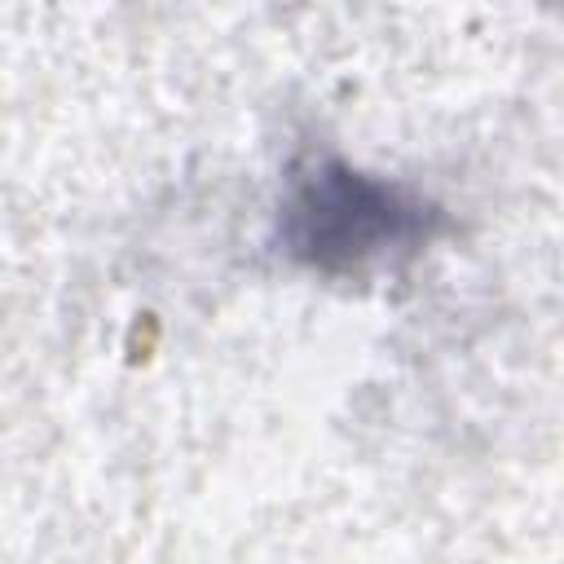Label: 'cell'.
Returning a JSON list of instances; mask_svg holds the SVG:
<instances>
[{
    "label": "cell",
    "instance_id": "6da1fadb",
    "mask_svg": "<svg viewBox=\"0 0 564 564\" xmlns=\"http://www.w3.org/2000/svg\"><path fill=\"white\" fill-rule=\"evenodd\" d=\"M436 229L441 212L427 198L335 154L295 159L278 203V242L313 273H361L414 256Z\"/></svg>",
    "mask_w": 564,
    "mask_h": 564
}]
</instances>
